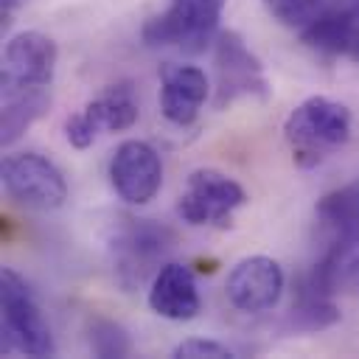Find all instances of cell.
I'll use <instances>...</instances> for the list:
<instances>
[{"label": "cell", "mask_w": 359, "mask_h": 359, "mask_svg": "<svg viewBox=\"0 0 359 359\" xmlns=\"http://www.w3.org/2000/svg\"><path fill=\"white\" fill-rule=\"evenodd\" d=\"M264 6L280 25L297 31H303L320 14V0H264Z\"/></svg>", "instance_id": "obj_17"}, {"label": "cell", "mask_w": 359, "mask_h": 359, "mask_svg": "<svg viewBox=\"0 0 359 359\" xmlns=\"http://www.w3.org/2000/svg\"><path fill=\"white\" fill-rule=\"evenodd\" d=\"M213 67H216V107L224 109L238 98L269 95V81L261 59L247 48L238 31H219L213 39Z\"/></svg>", "instance_id": "obj_4"}, {"label": "cell", "mask_w": 359, "mask_h": 359, "mask_svg": "<svg viewBox=\"0 0 359 359\" xmlns=\"http://www.w3.org/2000/svg\"><path fill=\"white\" fill-rule=\"evenodd\" d=\"M351 109L342 101H334L328 95H311L300 101L283 123V137L292 149V160L300 168L320 165L328 154L351 140Z\"/></svg>", "instance_id": "obj_1"}, {"label": "cell", "mask_w": 359, "mask_h": 359, "mask_svg": "<svg viewBox=\"0 0 359 359\" xmlns=\"http://www.w3.org/2000/svg\"><path fill=\"white\" fill-rule=\"evenodd\" d=\"M171 247L174 236L163 224H154L151 219H126V224L112 241L118 280L123 286L143 283V278Z\"/></svg>", "instance_id": "obj_6"}, {"label": "cell", "mask_w": 359, "mask_h": 359, "mask_svg": "<svg viewBox=\"0 0 359 359\" xmlns=\"http://www.w3.org/2000/svg\"><path fill=\"white\" fill-rule=\"evenodd\" d=\"M149 309L157 317H165L174 323L194 320L202 311L196 278L188 264L168 261L154 272L151 286H149Z\"/></svg>", "instance_id": "obj_12"}, {"label": "cell", "mask_w": 359, "mask_h": 359, "mask_svg": "<svg viewBox=\"0 0 359 359\" xmlns=\"http://www.w3.org/2000/svg\"><path fill=\"white\" fill-rule=\"evenodd\" d=\"M247 202V191L219 168H196L188 174L177 199V213L191 227H230L233 213Z\"/></svg>", "instance_id": "obj_3"}, {"label": "cell", "mask_w": 359, "mask_h": 359, "mask_svg": "<svg viewBox=\"0 0 359 359\" xmlns=\"http://www.w3.org/2000/svg\"><path fill=\"white\" fill-rule=\"evenodd\" d=\"M219 31H213L196 0H171L165 11L149 17L140 28V36L149 48H182L188 53L205 50Z\"/></svg>", "instance_id": "obj_10"}, {"label": "cell", "mask_w": 359, "mask_h": 359, "mask_svg": "<svg viewBox=\"0 0 359 359\" xmlns=\"http://www.w3.org/2000/svg\"><path fill=\"white\" fill-rule=\"evenodd\" d=\"M196 6H199V11H202L205 22H208L213 31H219V20H222V11H224L227 0H196Z\"/></svg>", "instance_id": "obj_21"}, {"label": "cell", "mask_w": 359, "mask_h": 359, "mask_svg": "<svg viewBox=\"0 0 359 359\" xmlns=\"http://www.w3.org/2000/svg\"><path fill=\"white\" fill-rule=\"evenodd\" d=\"M109 182L126 205H146L163 185V160L146 140H123L109 160Z\"/></svg>", "instance_id": "obj_8"}, {"label": "cell", "mask_w": 359, "mask_h": 359, "mask_svg": "<svg viewBox=\"0 0 359 359\" xmlns=\"http://www.w3.org/2000/svg\"><path fill=\"white\" fill-rule=\"evenodd\" d=\"M22 3H25V0H0V20H3V25L11 22V17L22 8Z\"/></svg>", "instance_id": "obj_22"}, {"label": "cell", "mask_w": 359, "mask_h": 359, "mask_svg": "<svg viewBox=\"0 0 359 359\" xmlns=\"http://www.w3.org/2000/svg\"><path fill=\"white\" fill-rule=\"evenodd\" d=\"M56 42L42 31H20L3 48L0 87H50L56 73Z\"/></svg>", "instance_id": "obj_7"}, {"label": "cell", "mask_w": 359, "mask_h": 359, "mask_svg": "<svg viewBox=\"0 0 359 359\" xmlns=\"http://www.w3.org/2000/svg\"><path fill=\"white\" fill-rule=\"evenodd\" d=\"M65 137H67V143H70L73 149H90V146L95 143L98 132H95V126L84 118V112H76V115H70L67 123H65Z\"/></svg>", "instance_id": "obj_19"}, {"label": "cell", "mask_w": 359, "mask_h": 359, "mask_svg": "<svg viewBox=\"0 0 359 359\" xmlns=\"http://www.w3.org/2000/svg\"><path fill=\"white\" fill-rule=\"evenodd\" d=\"M3 185L6 194L34 210H56L67 199L65 174L39 151H17L3 160Z\"/></svg>", "instance_id": "obj_5"}, {"label": "cell", "mask_w": 359, "mask_h": 359, "mask_svg": "<svg viewBox=\"0 0 359 359\" xmlns=\"http://www.w3.org/2000/svg\"><path fill=\"white\" fill-rule=\"evenodd\" d=\"M81 112L95 126V132H123L137 123L140 107L129 84H112L98 98H93Z\"/></svg>", "instance_id": "obj_14"}, {"label": "cell", "mask_w": 359, "mask_h": 359, "mask_svg": "<svg viewBox=\"0 0 359 359\" xmlns=\"http://www.w3.org/2000/svg\"><path fill=\"white\" fill-rule=\"evenodd\" d=\"M174 356L177 359H236V351H230L227 345H222L216 339L194 337V339L180 342L174 348Z\"/></svg>", "instance_id": "obj_18"}, {"label": "cell", "mask_w": 359, "mask_h": 359, "mask_svg": "<svg viewBox=\"0 0 359 359\" xmlns=\"http://www.w3.org/2000/svg\"><path fill=\"white\" fill-rule=\"evenodd\" d=\"M342 56H348L351 62H359V0H356V8H353V14H351V22H348V28H345Z\"/></svg>", "instance_id": "obj_20"}, {"label": "cell", "mask_w": 359, "mask_h": 359, "mask_svg": "<svg viewBox=\"0 0 359 359\" xmlns=\"http://www.w3.org/2000/svg\"><path fill=\"white\" fill-rule=\"evenodd\" d=\"M50 109L48 87H17L3 90V109H0V143L11 146L22 137V132L36 123Z\"/></svg>", "instance_id": "obj_13"}, {"label": "cell", "mask_w": 359, "mask_h": 359, "mask_svg": "<svg viewBox=\"0 0 359 359\" xmlns=\"http://www.w3.org/2000/svg\"><path fill=\"white\" fill-rule=\"evenodd\" d=\"M283 269L269 255H247L233 264L224 280L227 300L244 314H261L278 306L283 294Z\"/></svg>", "instance_id": "obj_9"}, {"label": "cell", "mask_w": 359, "mask_h": 359, "mask_svg": "<svg viewBox=\"0 0 359 359\" xmlns=\"http://www.w3.org/2000/svg\"><path fill=\"white\" fill-rule=\"evenodd\" d=\"M210 93L208 76L196 65L168 62L160 67V112L174 126H191Z\"/></svg>", "instance_id": "obj_11"}, {"label": "cell", "mask_w": 359, "mask_h": 359, "mask_svg": "<svg viewBox=\"0 0 359 359\" xmlns=\"http://www.w3.org/2000/svg\"><path fill=\"white\" fill-rule=\"evenodd\" d=\"M337 320H339V309H337L334 297L325 294L323 289H317L303 275L297 283L294 300H292L289 325L294 331H323V328H331Z\"/></svg>", "instance_id": "obj_15"}, {"label": "cell", "mask_w": 359, "mask_h": 359, "mask_svg": "<svg viewBox=\"0 0 359 359\" xmlns=\"http://www.w3.org/2000/svg\"><path fill=\"white\" fill-rule=\"evenodd\" d=\"M87 342H90V351L101 359H118V356H126L132 351L126 328L118 325L115 320H101V317L90 323Z\"/></svg>", "instance_id": "obj_16"}, {"label": "cell", "mask_w": 359, "mask_h": 359, "mask_svg": "<svg viewBox=\"0 0 359 359\" xmlns=\"http://www.w3.org/2000/svg\"><path fill=\"white\" fill-rule=\"evenodd\" d=\"M0 303H3V353H25V356H53L56 342L50 325L25 283L14 269H3L0 275Z\"/></svg>", "instance_id": "obj_2"}]
</instances>
